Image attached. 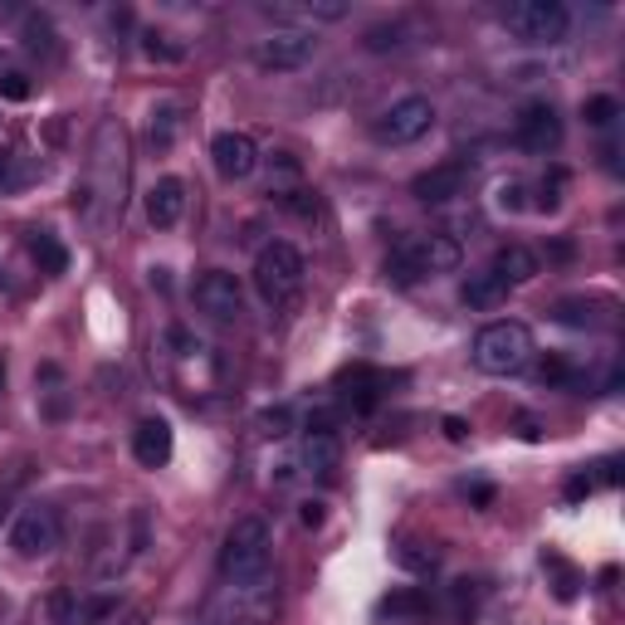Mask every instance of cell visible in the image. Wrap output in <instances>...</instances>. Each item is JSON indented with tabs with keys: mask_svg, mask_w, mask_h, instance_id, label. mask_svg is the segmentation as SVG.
I'll return each mask as SVG.
<instances>
[{
	"mask_svg": "<svg viewBox=\"0 0 625 625\" xmlns=\"http://www.w3.org/2000/svg\"><path fill=\"white\" fill-rule=\"evenodd\" d=\"M177 122H181V108L177 103H162L152 113V142L157 147H171V138H177Z\"/></svg>",
	"mask_w": 625,
	"mask_h": 625,
	"instance_id": "obj_28",
	"label": "cell"
},
{
	"mask_svg": "<svg viewBox=\"0 0 625 625\" xmlns=\"http://www.w3.org/2000/svg\"><path fill=\"white\" fill-rule=\"evenodd\" d=\"M323 508H327V504H317V498H309V504H303V523H309V528H317V523L327 518Z\"/></svg>",
	"mask_w": 625,
	"mask_h": 625,
	"instance_id": "obj_37",
	"label": "cell"
},
{
	"mask_svg": "<svg viewBox=\"0 0 625 625\" xmlns=\"http://www.w3.org/2000/svg\"><path fill=\"white\" fill-rule=\"evenodd\" d=\"M498 205H504V211H523V181H504V187H498Z\"/></svg>",
	"mask_w": 625,
	"mask_h": 625,
	"instance_id": "obj_36",
	"label": "cell"
},
{
	"mask_svg": "<svg viewBox=\"0 0 625 625\" xmlns=\"http://www.w3.org/2000/svg\"><path fill=\"white\" fill-rule=\"evenodd\" d=\"M171 450H177V435H171V425L162 415H147L138 421V431H132V460L142 464V470H162L171 460Z\"/></svg>",
	"mask_w": 625,
	"mask_h": 625,
	"instance_id": "obj_15",
	"label": "cell"
},
{
	"mask_svg": "<svg viewBox=\"0 0 625 625\" xmlns=\"http://www.w3.org/2000/svg\"><path fill=\"white\" fill-rule=\"evenodd\" d=\"M513 138H518V147H523V152H533V157L557 152V147H562V118H557V108L553 103H528L518 113V122H513Z\"/></svg>",
	"mask_w": 625,
	"mask_h": 625,
	"instance_id": "obj_13",
	"label": "cell"
},
{
	"mask_svg": "<svg viewBox=\"0 0 625 625\" xmlns=\"http://www.w3.org/2000/svg\"><path fill=\"white\" fill-rule=\"evenodd\" d=\"M518 425H523V440H537V421H533V415H523Z\"/></svg>",
	"mask_w": 625,
	"mask_h": 625,
	"instance_id": "obj_39",
	"label": "cell"
},
{
	"mask_svg": "<svg viewBox=\"0 0 625 625\" xmlns=\"http://www.w3.org/2000/svg\"><path fill=\"white\" fill-rule=\"evenodd\" d=\"M118 611L113 592H83V586H69L49 602V621L54 625H108Z\"/></svg>",
	"mask_w": 625,
	"mask_h": 625,
	"instance_id": "obj_11",
	"label": "cell"
},
{
	"mask_svg": "<svg viewBox=\"0 0 625 625\" xmlns=\"http://www.w3.org/2000/svg\"><path fill=\"white\" fill-rule=\"evenodd\" d=\"M425 611H431L425 592H391L376 602V621H406V616H425Z\"/></svg>",
	"mask_w": 625,
	"mask_h": 625,
	"instance_id": "obj_23",
	"label": "cell"
},
{
	"mask_svg": "<svg viewBox=\"0 0 625 625\" xmlns=\"http://www.w3.org/2000/svg\"><path fill=\"white\" fill-rule=\"evenodd\" d=\"M24 44L34 49V54H54V30H49V20L44 16H24Z\"/></svg>",
	"mask_w": 625,
	"mask_h": 625,
	"instance_id": "obj_30",
	"label": "cell"
},
{
	"mask_svg": "<svg viewBox=\"0 0 625 625\" xmlns=\"http://www.w3.org/2000/svg\"><path fill=\"white\" fill-rule=\"evenodd\" d=\"M274 621H279V577L264 572V577L220 586L205 625H274Z\"/></svg>",
	"mask_w": 625,
	"mask_h": 625,
	"instance_id": "obj_2",
	"label": "cell"
},
{
	"mask_svg": "<svg viewBox=\"0 0 625 625\" xmlns=\"http://www.w3.org/2000/svg\"><path fill=\"white\" fill-rule=\"evenodd\" d=\"M10 547L20 557H44L59 547V513L49 504H24L20 518L10 523Z\"/></svg>",
	"mask_w": 625,
	"mask_h": 625,
	"instance_id": "obj_10",
	"label": "cell"
},
{
	"mask_svg": "<svg viewBox=\"0 0 625 625\" xmlns=\"http://www.w3.org/2000/svg\"><path fill=\"white\" fill-rule=\"evenodd\" d=\"M508 284L494 274V269H480V274H470L464 279V289H460V299L470 303V309H480V313H488V309H498V303H508Z\"/></svg>",
	"mask_w": 625,
	"mask_h": 625,
	"instance_id": "obj_20",
	"label": "cell"
},
{
	"mask_svg": "<svg viewBox=\"0 0 625 625\" xmlns=\"http://www.w3.org/2000/svg\"><path fill=\"white\" fill-rule=\"evenodd\" d=\"M40 177H44L40 157L20 152V147H0V195H20L24 187H34Z\"/></svg>",
	"mask_w": 625,
	"mask_h": 625,
	"instance_id": "obj_18",
	"label": "cell"
},
{
	"mask_svg": "<svg viewBox=\"0 0 625 625\" xmlns=\"http://www.w3.org/2000/svg\"><path fill=\"white\" fill-rule=\"evenodd\" d=\"M470 357L484 376H518L523 366L533 362V333L523 323H513V317H498V323H488L484 333L474 337Z\"/></svg>",
	"mask_w": 625,
	"mask_h": 625,
	"instance_id": "obj_3",
	"label": "cell"
},
{
	"mask_svg": "<svg viewBox=\"0 0 625 625\" xmlns=\"http://www.w3.org/2000/svg\"><path fill=\"white\" fill-rule=\"evenodd\" d=\"M415 244H421V260H425V274H455L460 269V244L450 235H440V230H431V235H415Z\"/></svg>",
	"mask_w": 625,
	"mask_h": 625,
	"instance_id": "obj_21",
	"label": "cell"
},
{
	"mask_svg": "<svg viewBox=\"0 0 625 625\" xmlns=\"http://www.w3.org/2000/svg\"><path fill=\"white\" fill-rule=\"evenodd\" d=\"M269 523L264 518H240L235 528L225 533V547H220V577L225 582H244V577H264L269 572Z\"/></svg>",
	"mask_w": 625,
	"mask_h": 625,
	"instance_id": "obj_5",
	"label": "cell"
},
{
	"mask_svg": "<svg viewBox=\"0 0 625 625\" xmlns=\"http://www.w3.org/2000/svg\"><path fill=\"white\" fill-rule=\"evenodd\" d=\"M211 157H215V171L225 181H244V177H254V167H260V147H254L250 132H215Z\"/></svg>",
	"mask_w": 625,
	"mask_h": 625,
	"instance_id": "obj_14",
	"label": "cell"
},
{
	"mask_svg": "<svg viewBox=\"0 0 625 625\" xmlns=\"http://www.w3.org/2000/svg\"><path fill=\"white\" fill-rule=\"evenodd\" d=\"M30 254L40 264V274H64L69 269V250L59 244L54 230H30Z\"/></svg>",
	"mask_w": 625,
	"mask_h": 625,
	"instance_id": "obj_22",
	"label": "cell"
},
{
	"mask_svg": "<svg viewBox=\"0 0 625 625\" xmlns=\"http://www.w3.org/2000/svg\"><path fill=\"white\" fill-rule=\"evenodd\" d=\"M562 181H567L562 171H553V177L543 181V201H537V211H557L562 205Z\"/></svg>",
	"mask_w": 625,
	"mask_h": 625,
	"instance_id": "obj_33",
	"label": "cell"
},
{
	"mask_svg": "<svg viewBox=\"0 0 625 625\" xmlns=\"http://www.w3.org/2000/svg\"><path fill=\"white\" fill-rule=\"evenodd\" d=\"M557 323H567V327H596V313H592V303H586V299H562L557 303Z\"/></svg>",
	"mask_w": 625,
	"mask_h": 625,
	"instance_id": "obj_29",
	"label": "cell"
},
{
	"mask_svg": "<svg viewBox=\"0 0 625 625\" xmlns=\"http://www.w3.org/2000/svg\"><path fill=\"white\" fill-rule=\"evenodd\" d=\"M396 567L415 572V577H431V572L440 567V553L431 543H396Z\"/></svg>",
	"mask_w": 625,
	"mask_h": 625,
	"instance_id": "obj_25",
	"label": "cell"
},
{
	"mask_svg": "<svg viewBox=\"0 0 625 625\" xmlns=\"http://www.w3.org/2000/svg\"><path fill=\"white\" fill-rule=\"evenodd\" d=\"M260 425H264V435H289V406L264 411V415H260Z\"/></svg>",
	"mask_w": 625,
	"mask_h": 625,
	"instance_id": "obj_35",
	"label": "cell"
},
{
	"mask_svg": "<svg viewBox=\"0 0 625 625\" xmlns=\"http://www.w3.org/2000/svg\"><path fill=\"white\" fill-rule=\"evenodd\" d=\"M488 269H494L508 289H518V284H528V279H537V269H543V264H537V254L528 250V244H504Z\"/></svg>",
	"mask_w": 625,
	"mask_h": 625,
	"instance_id": "obj_19",
	"label": "cell"
},
{
	"mask_svg": "<svg viewBox=\"0 0 625 625\" xmlns=\"http://www.w3.org/2000/svg\"><path fill=\"white\" fill-rule=\"evenodd\" d=\"M445 435L450 440H464V421H460V415H450V421H445Z\"/></svg>",
	"mask_w": 625,
	"mask_h": 625,
	"instance_id": "obj_38",
	"label": "cell"
},
{
	"mask_svg": "<svg viewBox=\"0 0 625 625\" xmlns=\"http://www.w3.org/2000/svg\"><path fill=\"white\" fill-rule=\"evenodd\" d=\"M187 211V187H181L177 177H162L152 191H147V220H152L157 230H171Z\"/></svg>",
	"mask_w": 625,
	"mask_h": 625,
	"instance_id": "obj_17",
	"label": "cell"
},
{
	"mask_svg": "<svg viewBox=\"0 0 625 625\" xmlns=\"http://www.w3.org/2000/svg\"><path fill=\"white\" fill-rule=\"evenodd\" d=\"M142 49H147V59H162V64H181V59H187V49L171 44V34H162V30H147Z\"/></svg>",
	"mask_w": 625,
	"mask_h": 625,
	"instance_id": "obj_26",
	"label": "cell"
},
{
	"mask_svg": "<svg viewBox=\"0 0 625 625\" xmlns=\"http://www.w3.org/2000/svg\"><path fill=\"white\" fill-rule=\"evenodd\" d=\"M303 279H309V264H303V254L289 240L264 244L260 260H254V289H260V299L269 309H289L303 293Z\"/></svg>",
	"mask_w": 625,
	"mask_h": 625,
	"instance_id": "obj_4",
	"label": "cell"
},
{
	"mask_svg": "<svg viewBox=\"0 0 625 625\" xmlns=\"http://www.w3.org/2000/svg\"><path fill=\"white\" fill-rule=\"evenodd\" d=\"M122 201H128V132L118 118H103L89 147V177L73 191V211H79L98 235L113 230L122 220Z\"/></svg>",
	"mask_w": 625,
	"mask_h": 625,
	"instance_id": "obj_1",
	"label": "cell"
},
{
	"mask_svg": "<svg viewBox=\"0 0 625 625\" xmlns=\"http://www.w3.org/2000/svg\"><path fill=\"white\" fill-rule=\"evenodd\" d=\"M470 181H474V162L455 157V162H440L431 171H421V177L411 181V195L421 205H450V201H460V195L470 191Z\"/></svg>",
	"mask_w": 625,
	"mask_h": 625,
	"instance_id": "obj_12",
	"label": "cell"
},
{
	"mask_svg": "<svg viewBox=\"0 0 625 625\" xmlns=\"http://www.w3.org/2000/svg\"><path fill=\"white\" fill-rule=\"evenodd\" d=\"M582 113H586V122H592V128H611V122L621 118V103H616L611 93H596V98H586Z\"/></svg>",
	"mask_w": 625,
	"mask_h": 625,
	"instance_id": "obj_27",
	"label": "cell"
},
{
	"mask_svg": "<svg viewBox=\"0 0 625 625\" xmlns=\"http://www.w3.org/2000/svg\"><path fill=\"white\" fill-rule=\"evenodd\" d=\"M366 49H372V54H386V49H401L406 40H401V24H372V30H366V40H362Z\"/></svg>",
	"mask_w": 625,
	"mask_h": 625,
	"instance_id": "obj_31",
	"label": "cell"
},
{
	"mask_svg": "<svg viewBox=\"0 0 625 625\" xmlns=\"http://www.w3.org/2000/svg\"><path fill=\"white\" fill-rule=\"evenodd\" d=\"M592 488H596L592 474H572V480H567V504H582V498H592Z\"/></svg>",
	"mask_w": 625,
	"mask_h": 625,
	"instance_id": "obj_34",
	"label": "cell"
},
{
	"mask_svg": "<svg viewBox=\"0 0 625 625\" xmlns=\"http://www.w3.org/2000/svg\"><path fill=\"white\" fill-rule=\"evenodd\" d=\"M337 455H342L337 431L327 421H313L309 435H303V464H309V474H317V480H333V474H337Z\"/></svg>",
	"mask_w": 625,
	"mask_h": 625,
	"instance_id": "obj_16",
	"label": "cell"
},
{
	"mask_svg": "<svg viewBox=\"0 0 625 625\" xmlns=\"http://www.w3.org/2000/svg\"><path fill=\"white\" fill-rule=\"evenodd\" d=\"M191 299H195V309L205 317H215V323H240V313H244V289L225 269H205V274L195 279Z\"/></svg>",
	"mask_w": 625,
	"mask_h": 625,
	"instance_id": "obj_9",
	"label": "cell"
},
{
	"mask_svg": "<svg viewBox=\"0 0 625 625\" xmlns=\"http://www.w3.org/2000/svg\"><path fill=\"white\" fill-rule=\"evenodd\" d=\"M0 98H10V103H24V98H30V79H24L20 69H0Z\"/></svg>",
	"mask_w": 625,
	"mask_h": 625,
	"instance_id": "obj_32",
	"label": "cell"
},
{
	"mask_svg": "<svg viewBox=\"0 0 625 625\" xmlns=\"http://www.w3.org/2000/svg\"><path fill=\"white\" fill-rule=\"evenodd\" d=\"M317 54V34L303 30V24H289V30H274L254 44V64L269 69V73H289V69H303L309 59Z\"/></svg>",
	"mask_w": 625,
	"mask_h": 625,
	"instance_id": "obj_8",
	"label": "cell"
},
{
	"mask_svg": "<svg viewBox=\"0 0 625 625\" xmlns=\"http://www.w3.org/2000/svg\"><path fill=\"white\" fill-rule=\"evenodd\" d=\"M0 382H6V366H0Z\"/></svg>",
	"mask_w": 625,
	"mask_h": 625,
	"instance_id": "obj_41",
	"label": "cell"
},
{
	"mask_svg": "<svg viewBox=\"0 0 625 625\" xmlns=\"http://www.w3.org/2000/svg\"><path fill=\"white\" fill-rule=\"evenodd\" d=\"M431 128H435V103L431 98H421V93H411V98H401V103H391L386 113L372 122V138L382 147H411V142H421Z\"/></svg>",
	"mask_w": 625,
	"mask_h": 625,
	"instance_id": "obj_7",
	"label": "cell"
},
{
	"mask_svg": "<svg viewBox=\"0 0 625 625\" xmlns=\"http://www.w3.org/2000/svg\"><path fill=\"white\" fill-rule=\"evenodd\" d=\"M504 24L523 44H562L572 30V10L562 0H518L504 10Z\"/></svg>",
	"mask_w": 625,
	"mask_h": 625,
	"instance_id": "obj_6",
	"label": "cell"
},
{
	"mask_svg": "<svg viewBox=\"0 0 625 625\" xmlns=\"http://www.w3.org/2000/svg\"><path fill=\"white\" fill-rule=\"evenodd\" d=\"M118 625H147V616H142V611H132V616H122Z\"/></svg>",
	"mask_w": 625,
	"mask_h": 625,
	"instance_id": "obj_40",
	"label": "cell"
},
{
	"mask_svg": "<svg viewBox=\"0 0 625 625\" xmlns=\"http://www.w3.org/2000/svg\"><path fill=\"white\" fill-rule=\"evenodd\" d=\"M342 386H352V391H347V401H352L357 411H372L376 401H382V376L366 372V366H357V372L342 376Z\"/></svg>",
	"mask_w": 625,
	"mask_h": 625,
	"instance_id": "obj_24",
	"label": "cell"
}]
</instances>
